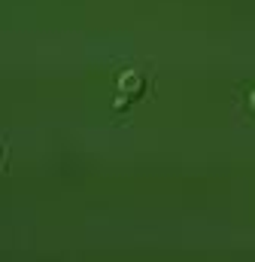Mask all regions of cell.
Listing matches in <instances>:
<instances>
[{
  "instance_id": "cell-1",
  "label": "cell",
  "mask_w": 255,
  "mask_h": 262,
  "mask_svg": "<svg viewBox=\"0 0 255 262\" xmlns=\"http://www.w3.org/2000/svg\"><path fill=\"white\" fill-rule=\"evenodd\" d=\"M143 89H146V82H143V76H140V73H134V70L122 73V79H119V92H122V98L134 101V98H140V95H143Z\"/></svg>"
},
{
  "instance_id": "cell-2",
  "label": "cell",
  "mask_w": 255,
  "mask_h": 262,
  "mask_svg": "<svg viewBox=\"0 0 255 262\" xmlns=\"http://www.w3.org/2000/svg\"><path fill=\"white\" fill-rule=\"evenodd\" d=\"M249 110H252V113H255V92H252V95H249Z\"/></svg>"
}]
</instances>
